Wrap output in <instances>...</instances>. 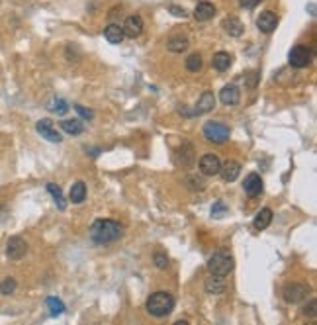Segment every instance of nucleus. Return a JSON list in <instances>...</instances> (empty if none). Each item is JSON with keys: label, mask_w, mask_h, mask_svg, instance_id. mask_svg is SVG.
<instances>
[{"label": "nucleus", "mask_w": 317, "mask_h": 325, "mask_svg": "<svg viewBox=\"0 0 317 325\" xmlns=\"http://www.w3.org/2000/svg\"><path fill=\"white\" fill-rule=\"evenodd\" d=\"M123 235L121 231V225L114 220H96L92 227H90V239L96 243V245H108L118 241Z\"/></svg>", "instance_id": "1"}, {"label": "nucleus", "mask_w": 317, "mask_h": 325, "mask_svg": "<svg viewBox=\"0 0 317 325\" xmlns=\"http://www.w3.org/2000/svg\"><path fill=\"white\" fill-rule=\"evenodd\" d=\"M147 312L153 315V317H164L168 315L173 310H175V298L171 292H153L149 298H147V304H145Z\"/></svg>", "instance_id": "2"}, {"label": "nucleus", "mask_w": 317, "mask_h": 325, "mask_svg": "<svg viewBox=\"0 0 317 325\" xmlns=\"http://www.w3.org/2000/svg\"><path fill=\"white\" fill-rule=\"evenodd\" d=\"M235 269V261L227 253H214L208 261V270L216 276H227Z\"/></svg>", "instance_id": "3"}, {"label": "nucleus", "mask_w": 317, "mask_h": 325, "mask_svg": "<svg viewBox=\"0 0 317 325\" xmlns=\"http://www.w3.org/2000/svg\"><path fill=\"white\" fill-rule=\"evenodd\" d=\"M229 135H231V129H229V125H225V123L206 122V125H204V137L208 139L209 143L221 145V143H225V141L229 139Z\"/></svg>", "instance_id": "4"}, {"label": "nucleus", "mask_w": 317, "mask_h": 325, "mask_svg": "<svg viewBox=\"0 0 317 325\" xmlns=\"http://www.w3.org/2000/svg\"><path fill=\"white\" fill-rule=\"evenodd\" d=\"M288 63L294 69H304L311 63V49L306 45H295L288 53Z\"/></svg>", "instance_id": "5"}, {"label": "nucleus", "mask_w": 317, "mask_h": 325, "mask_svg": "<svg viewBox=\"0 0 317 325\" xmlns=\"http://www.w3.org/2000/svg\"><path fill=\"white\" fill-rule=\"evenodd\" d=\"M214 106H216V96H214V92H204L202 94V98L198 100V104L194 106V110H184V108H180V114H184V116H202V114H208L214 110Z\"/></svg>", "instance_id": "6"}, {"label": "nucleus", "mask_w": 317, "mask_h": 325, "mask_svg": "<svg viewBox=\"0 0 317 325\" xmlns=\"http://www.w3.org/2000/svg\"><path fill=\"white\" fill-rule=\"evenodd\" d=\"M307 294H309V288H307L306 284H288L284 288V300L288 304H300L304 302L307 298Z\"/></svg>", "instance_id": "7"}, {"label": "nucleus", "mask_w": 317, "mask_h": 325, "mask_svg": "<svg viewBox=\"0 0 317 325\" xmlns=\"http://www.w3.org/2000/svg\"><path fill=\"white\" fill-rule=\"evenodd\" d=\"M35 129H37V134L41 135V137H45V139L51 141V143H61V141H63L61 134L53 127V122H51L49 118L39 120V122L35 123Z\"/></svg>", "instance_id": "8"}, {"label": "nucleus", "mask_w": 317, "mask_h": 325, "mask_svg": "<svg viewBox=\"0 0 317 325\" xmlns=\"http://www.w3.org/2000/svg\"><path fill=\"white\" fill-rule=\"evenodd\" d=\"M123 35L130 37V39H135L143 34V18L139 14H133V16H128L125 22H123Z\"/></svg>", "instance_id": "9"}, {"label": "nucleus", "mask_w": 317, "mask_h": 325, "mask_svg": "<svg viewBox=\"0 0 317 325\" xmlns=\"http://www.w3.org/2000/svg\"><path fill=\"white\" fill-rule=\"evenodd\" d=\"M28 253V243L24 241L22 237H10L6 243V255L12 261H20Z\"/></svg>", "instance_id": "10"}, {"label": "nucleus", "mask_w": 317, "mask_h": 325, "mask_svg": "<svg viewBox=\"0 0 317 325\" xmlns=\"http://www.w3.org/2000/svg\"><path fill=\"white\" fill-rule=\"evenodd\" d=\"M219 168H221V161L218 155L208 153L200 159V172L204 177H216V175H219Z\"/></svg>", "instance_id": "11"}, {"label": "nucleus", "mask_w": 317, "mask_h": 325, "mask_svg": "<svg viewBox=\"0 0 317 325\" xmlns=\"http://www.w3.org/2000/svg\"><path fill=\"white\" fill-rule=\"evenodd\" d=\"M278 26V18L272 10H264L261 12V16L257 18V28L263 32V34H272Z\"/></svg>", "instance_id": "12"}, {"label": "nucleus", "mask_w": 317, "mask_h": 325, "mask_svg": "<svg viewBox=\"0 0 317 325\" xmlns=\"http://www.w3.org/2000/svg\"><path fill=\"white\" fill-rule=\"evenodd\" d=\"M219 100L221 104H225V106H235V104H239L241 100V90L237 89V84H225L221 92H219Z\"/></svg>", "instance_id": "13"}, {"label": "nucleus", "mask_w": 317, "mask_h": 325, "mask_svg": "<svg viewBox=\"0 0 317 325\" xmlns=\"http://www.w3.org/2000/svg\"><path fill=\"white\" fill-rule=\"evenodd\" d=\"M243 190L247 192L251 198L259 196V194L263 192V179H261L257 172L247 175V179H245V182H243Z\"/></svg>", "instance_id": "14"}, {"label": "nucleus", "mask_w": 317, "mask_h": 325, "mask_svg": "<svg viewBox=\"0 0 317 325\" xmlns=\"http://www.w3.org/2000/svg\"><path fill=\"white\" fill-rule=\"evenodd\" d=\"M216 16V6L208 2V0H202V2H198L196 8H194V18H196L198 22H208Z\"/></svg>", "instance_id": "15"}, {"label": "nucleus", "mask_w": 317, "mask_h": 325, "mask_svg": "<svg viewBox=\"0 0 317 325\" xmlns=\"http://www.w3.org/2000/svg\"><path fill=\"white\" fill-rule=\"evenodd\" d=\"M225 280H223V276H216V274H212L209 278H206L204 282V290L206 294L209 296H219V294H223L225 292Z\"/></svg>", "instance_id": "16"}, {"label": "nucleus", "mask_w": 317, "mask_h": 325, "mask_svg": "<svg viewBox=\"0 0 317 325\" xmlns=\"http://www.w3.org/2000/svg\"><path fill=\"white\" fill-rule=\"evenodd\" d=\"M219 175L223 177L225 182H233V180H237V177L241 175V165L237 161H225L221 168H219Z\"/></svg>", "instance_id": "17"}, {"label": "nucleus", "mask_w": 317, "mask_h": 325, "mask_svg": "<svg viewBox=\"0 0 317 325\" xmlns=\"http://www.w3.org/2000/svg\"><path fill=\"white\" fill-rule=\"evenodd\" d=\"M221 28L225 30V34H229L231 37H241L243 32H245V26L241 22L239 18H225Z\"/></svg>", "instance_id": "18"}, {"label": "nucleus", "mask_w": 317, "mask_h": 325, "mask_svg": "<svg viewBox=\"0 0 317 325\" xmlns=\"http://www.w3.org/2000/svg\"><path fill=\"white\" fill-rule=\"evenodd\" d=\"M104 37L108 39V44L112 45H120L123 41V28H121L120 24H110L108 28L104 30Z\"/></svg>", "instance_id": "19"}, {"label": "nucleus", "mask_w": 317, "mask_h": 325, "mask_svg": "<svg viewBox=\"0 0 317 325\" xmlns=\"http://www.w3.org/2000/svg\"><path fill=\"white\" fill-rule=\"evenodd\" d=\"M69 200L73 204H82L87 200V184L82 180H77L73 186H71V192H69Z\"/></svg>", "instance_id": "20"}, {"label": "nucleus", "mask_w": 317, "mask_h": 325, "mask_svg": "<svg viewBox=\"0 0 317 325\" xmlns=\"http://www.w3.org/2000/svg\"><path fill=\"white\" fill-rule=\"evenodd\" d=\"M231 63H233V57H231L229 53H225V51H218V53L214 55V59H212V65H214V69L219 71V73L227 71V69L231 67Z\"/></svg>", "instance_id": "21"}, {"label": "nucleus", "mask_w": 317, "mask_h": 325, "mask_svg": "<svg viewBox=\"0 0 317 325\" xmlns=\"http://www.w3.org/2000/svg\"><path fill=\"white\" fill-rule=\"evenodd\" d=\"M270 224H272V210L270 208H263L261 212L255 215V220H252V225L257 229H266Z\"/></svg>", "instance_id": "22"}, {"label": "nucleus", "mask_w": 317, "mask_h": 325, "mask_svg": "<svg viewBox=\"0 0 317 325\" xmlns=\"http://www.w3.org/2000/svg\"><path fill=\"white\" fill-rule=\"evenodd\" d=\"M61 127H63V132H67L69 135H80L84 132V123L80 122L78 118L63 120V122H61Z\"/></svg>", "instance_id": "23"}, {"label": "nucleus", "mask_w": 317, "mask_h": 325, "mask_svg": "<svg viewBox=\"0 0 317 325\" xmlns=\"http://www.w3.org/2000/svg\"><path fill=\"white\" fill-rule=\"evenodd\" d=\"M178 163L182 167H190L194 163V147L190 143H182L180 151H178Z\"/></svg>", "instance_id": "24"}, {"label": "nucleus", "mask_w": 317, "mask_h": 325, "mask_svg": "<svg viewBox=\"0 0 317 325\" xmlns=\"http://www.w3.org/2000/svg\"><path fill=\"white\" fill-rule=\"evenodd\" d=\"M168 51H173V53H184L186 49H188V39L182 37V35H175V37H171L168 39Z\"/></svg>", "instance_id": "25"}, {"label": "nucleus", "mask_w": 317, "mask_h": 325, "mask_svg": "<svg viewBox=\"0 0 317 325\" xmlns=\"http://www.w3.org/2000/svg\"><path fill=\"white\" fill-rule=\"evenodd\" d=\"M47 190H49V194L53 196L55 204H57V208L59 210H65L67 208V202H65V196H63V190L55 184V182H47Z\"/></svg>", "instance_id": "26"}, {"label": "nucleus", "mask_w": 317, "mask_h": 325, "mask_svg": "<svg viewBox=\"0 0 317 325\" xmlns=\"http://www.w3.org/2000/svg\"><path fill=\"white\" fill-rule=\"evenodd\" d=\"M47 110L57 114V116H63V114L69 112V104L63 98H53V100L47 104Z\"/></svg>", "instance_id": "27"}, {"label": "nucleus", "mask_w": 317, "mask_h": 325, "mask_svg": "<svg viewBox=\"0 0 317 325\" xmlns=\"http://www.w3.org/2000/svg\"><path fill=\"white\" fill-rule=\"evenodd\" d=\"M202 67H204V59H202L200 53H192L186 59V69L190 73H198V71H202Z\"/></svg>", "instance_id": "28"}, {"label": "nucleus", "mask_w": 317, "mask_h": 325, "mask_svg": "<svg viewBox=\"0 0 317 325\" xmlns=\"http://www.w3.org/2000/svg\"><path fill=\"white\" fill-rule=\"evenodd\" d=\"M47 308H49V314L53 315V317H57V315H61L65 312V304L61 302L59 298H55V296L47 298Z\"/></svg>", "instance_id": "29"}, {"label": "nucleus", "mask_w": 317, "mask_h": 325, "mask_svg": "<svg viewBox=\"0 0 317 325\" xmlns=\"http://www.w3.org/2000/svg\"><path fill=\"white\" fill-rule=\"evenodd\" d=\"M16 288H18V282H16V278H12V276L4 278V280H2V284H0V292H2L4 296H10V294H14V292H16Z\"/></svg>", "instance_id": "30"}, {"label": "nucleus", "mask_w": 317, "mask_h": 325, "mask_svg": "<svg viewBox=\"0 0 317 325\" xmlns=\"http://www.w3.org/2000/svg\"><path fill=\"white\" fill-rule=\"evenodd\" d=\"M212 215L214 218H223V215H227V206L223 200H218V202L212 206Z\"/></svg>", "instance_id": "31"}, {"label": "nucleus", "mask_w": 317, "mask_h": 325, "mask_svg": "<svg viewBox=\"0 0 317 325\" xmlns=\"http://www.w3.org/2000/svg\"><path fill=\"white\" fill-rule=\"evenodd\" d=\"M153 263H155V267H157V269L164 270L166 267H168V257H166L164 253H161V251H157V253L153 255Z\"/></svg>", "instance_id": "32"}, {"label": "nucleus", "mask_w": 317, "mask_h": 325, "mask_svg": "<svg viewBox=\"0 0 317 325\" xmlns=\"http://www.w3.org/2000/svg\"><path fill=\"white\" fill-rule=\"evenodd\" d=\"M315 306H317L315 298H311V300H309V304H307L306 308H304V315L311 317V319H315Z\"/></svg>", "instance_id": "33"}, {"label": "nucleus", "mask_w": 317, "mask_h": 325, "mask_svg": "<svg viewBox=\"0 0 317 325\" xmlns=\"http://www.w3.org/2000/svg\"><path fill=\"white\" fill-rule=\"evenodd\" d=\"M75 110H77L84 120H92V118H94V112H92V110H87V108H84V106H80V104H75Z\"/></svg>", "instance_id": "34"}, {"label": "nucleus", "mask_w": 317, "mask_h": 325, "mask_svg": "<svg viewBox=\"0 0 317 325\" xmlns=\"http://www.w3.org/2000/svg\"><path fill=\"white\" fill-rule=\"evenodd\" d=\"M261 0H239L241 8H247V10H252Z\"/></svg>", "instance_id": "35"}, {"label": "nucleus", "mask_w": 317, "mask_h": 325, "mask_svg": "<svg viewBox=\"0 0 317 325\" xmlns=\"http://www.w3.org/2000/svg\"><path fill=\"white\" fill-rule=\"evenodd\" d=\"M188 182H194V184H192V188H200V190H204V180H202V179L188 177Z\"/></svg>", "instance_id": "36"}, {"label": "nucleus", "mask_w": 317, "mask_h": 325, "mask_svg": "<svg viewBox=\"0 0 317 325\" xmlns=\"http://www.w3.org/2000/svg\"><path fill=\"white\" fill-rule=\"evenodd\" d=\"M168 10L173 12V14H175V16H178V18H184V16H186L184 8H180V6H171V8H168Z\"/></svg>", "instance_id": "37"}, {"label": "nucleus", "mask_w": 317, "mask_h": 325, "mask_svg": "<svg viewBox=\"0 0 317 325\" xmlns=\"http://www.w3.org/2000/svg\"><path fill=\"white\" fill-rule=\"evenodd\" d=\"M4 218H6V208H4L2 204H0V222H2Z\"/></svg>", "instance_id": "38"}]
</instances>
